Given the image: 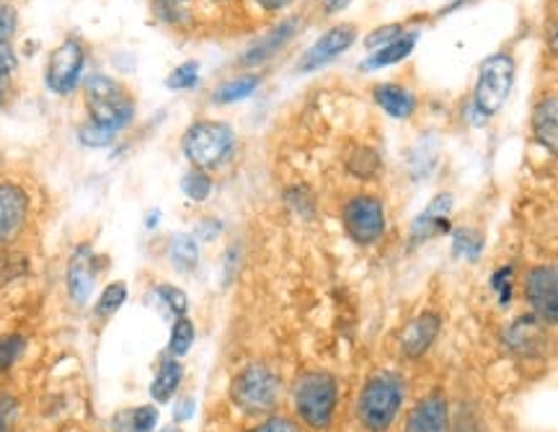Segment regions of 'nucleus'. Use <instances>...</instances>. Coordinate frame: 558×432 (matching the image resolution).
Returning <instances> with one entry per match:
<instances>
[{"label": "nucleus", "mask_w": 558, "mask_h": 432, "mask_svg": "<svg viewBox=\"0 0 558 432\" xmlns=\"http://www.w3.org/2000/svg\"><path fill=\"white\" fill-rule=\"evenodd\" d=\"M0 432H11V407L0 401Z\"/></svg>", "instance_id": "nucleus-40"}, {"label": "nucleus", "mask_w": 558, "mask_h": 432, "mask_svg": "<svg viewBox=\"0 0 558 432\" xmlns=\"http://www.w3.org/2000/svg\"><path fill=\"white\" fill-rule=\"evenodd\" d=\"M450 211H452V197L450 194H437L435 200L416 215L411 223V241L422 243L435 236H442L450 231Z\"/></svg>", "instance_id": "nucleus-14"}, {"label": "nucleus", "mask_w": 558, "mask_h": 432, "mask_svg": "<svg viewBox=\"0 0 558 432\" xmlns=\"http://www.w3.org/2000/svg\"><path fill=\"white\" fill-rule=\"evenodd\" d=\"M83 91H86V107L90 122L120 132L128 128L132 117H135V104H132L128 91H124L114 79H109V75L94 73L86 81Z\"/></svg>", "instance_id": "nucleus-3"}, {"label": "nucleus", "mask_w": 558, "mask_h": 432, "mask_svg": "<svg viewBox=\"0 0 558 432\" xmlns=\"http://www.w3.org/2000/svg\"><path fill=\"white\" fill-rule=\"evenodd\" d=\"M262 79L259 75H239V79L222 83V86L215 91V101L218 104H235L248 99L256 88H259Z\"/></svg>", "instance_id": "nucleus-24"}, {"label": "nucleus", "mask_w": 558, "mask_h": 432, "mask_svg": "<svg viewBox=\"0 0 558 432\" xmlns=\"http://www.w3.org/2000/svg\"><path fill=\"white\" fill-rule=\"evenodd\" d=\"M21 350H24V337H21V334H9V337H0V373L9 371L13 362L19 360Z\"/></svg>", "instance_id": "nucleus-33"}, {"label": "nucleus", "mask_w": 558, "mask_h": 432, "mask_svg": "<svg viewBox=\"0 0 558 432\" xmlns=\"http://www.w3.org/2000/svg\"><path fill=\"white\" fill-rule=\"evenodd\" d=\"M192 412H194V399L190 396V399H184V401H181L179 407H177V422L190 420Z\"/></svg>", "instance_id": "nucleus-38"}, {"label": "nucleus", "mask_w": 558, "mask_h": 432, "mask_svg": "<svg viewBox=\"0 0 558 432\" xmlns=\"http://www.w3.org/2000/svg\"><path fill=\"white\" fill-rule=\"evenodd\" d=\"M279 396V381L262 362L243 368L230 386V399L246 415H264L275 409Z\"/></svg>", "instance_id": "nucleus-6"}, {"label": "nucleus", "mask_w": 558, "mask_h": 432, "mask_svg": "<svg viewBox=\"0 0 558 432\" xmlns=\"http://www.w3.org/2000/svg\"><path fill=\"white\" fill-rule=\"evenodd\" d=\"M339 401L337 379L329 373H305L295 386V409L308 428L326 430Z\"/></svg>", "instance_id": "nucleus-5"}, {"label": "nucleus", "mask_w": 558, "mask_h": 432, "mask_svg": "<svg viewBox=\"0 0 558 432\" xmlns=\"http://www.w3.org/2000/svg\"><path fill=\"white\" fill-rule=\"evenodd\" d=\"M548 47L558 55V21H554V24H550V29H548Z\"/></svg>", "instance_id": "nucleus-42"}, {"label": "nucleus", "mask_w": 558, "mask_h": 432, "mask_svg": "<svg viewBox=\"0 0 558 432\" xmlns=\"http://www.w3.org/2000/svg\"><path fill=\"white\" fill-rule=\"evenodd\" d=\"M153 11L166 24L181 26L190 19V0H153Z\"/></svg>", "instance_id": "nucleus-26"}, {"label": "nucleus", "mask_w": 558, "mask_h": 432, "mask_svg": "<svg viewBox=\"0 0 558 432\" xmlns=\"http://www.w3.org/2000/svg\"><path fill=\"white\" fill-rule=\"evenodd\" d=\"M354 39H357V29H354L352 24H339L333 26L320 37L316 45L311 47L308 52L303 55L298 62V71L300 73H313L318 71V68L329 65L331 60H337L341 52H347L349 47L354 45Z\"/></svg>", "instance_id": "nucleus-10"}, {"label": "nucleus", "mask_w": 558, "mask_h": 432, "mask_svg": "<svg viewBox=\"0 0 558 432\" xmlns=\"http://www.w3.org/2000/svg\"><path fill=\"white\" fill-rule=\"evenodd\" d=\"M543 322L538 316H522L514 319L512 324L507 326L505 343L514 355H522V358H533L543 350V343H546V334H543Z\"/></svg>", "instance_id": "nucleus-16"}, {"label": "nucleus", "mask_w": 558, "mask_h": 432, "mask_svg": "<svg viewBox=\"0 0 558 432\" xmlns=\"http://www.w3.org/2000/svg\"><path fill=\"white\" fill-rule=\"evenodd\" d=\"M403 383L393 373L373 375L362 388L357 417L367 432H388L401 412Z\"/></svg>", "instance_id": "nucleus-1"}, {"label": "nucleus", "mask_w": 558, "mask_h": 432, "mask_svg": "<svg viewBox=\"0 0 558 432\" xmlns=\"http://www.w3.org/2000/svg\"><path fill=\"white\" fill-rule=\"evenodd\" d=\"M344 231L360 247H373L386 233V207L375 194H357L341 211Z\"/></svg>", "instance_id": "nucleus-7"}, {"label": "nucleus", "mask_w": 558, "mask_h": 432, "mask_svg": "<svg viewBox=\"0 0 558 432\" xmlns=\"http://www.w3.org/2000/svg\"><path fill=\"white\" fill-rule=\"evenodd\" d=\"M418 41V32H403L401 37H396L390 45L380 47V50H375L369 55V60H365V71H373V68H386V65H396V62L407 60L411 50H414V45Z\"/></svg>", "instance_id": "nucleus-20"}, {"label": "nucleus", "mask_w": 558, "mask_h": 432, "mask_svg": "<svg viewBox=\"0 0 558 432\" xmlns=\"http://www.w3.org/2000/svg\"><path fill=\"white\" fill-rule=\"evenodd\" d=\"M349 3H352V0H324V11L326 13H339V11H344Z\"/></svg>", "instance_id": "nucleus-41"}, {"label": "nucleus", "mask_w": 558, "mask_h": 432, "mask_svg": "<svg viewBox=\"0 0 558 432\" xmlns=\"http://www.w3.org/2000/svg\"><path fill=\"white\" fill-rule=\"evenodd\" d=\"M163 432H179L177 428H169V430H163Z\"/></svg>", "instance_id": "nucleus-43"}, {"label": "nucleus", "mask_w": 558, "mask_h": 432, "mask_svg": "<svg viewBox=\"0 0 558 432\" xmlns=\"http://www.w3.org/2000/svg\"><path fill=\"white\" fill-rule=\"evenodd\" d=\"M439 329H442V319H439V313L435 311L418 313L414 322H409V326L401 334L403 358L409 360L422 358V355L435 345Z\"/></svg>", "instance_id": "nucleus-13"}, {"label": "nucleus", "mask_w": 558, "mask_h": 432, "mask_svg": "<svg viewBox=\"0 0 558 432\" xmlns=\"http://www.w3.org/2000/svg\"><path fill=\"white\" fill-rule=\"evenodd\" d=\"M373 96L380 104V109L393 120H407L416 109V96L403 86H396V83H383L373 91Z\"/></svg>", "instance_id": "nucleus-18"}, {"label": "nucleus", "mask_w": 558, "mask_h": 432, "mask_svg": "<svg viewBox=\"0 0 558 432\" xmlns=\"http://www.w3.org/2000/svg\"><path fill=\"white\" fill-rule=\"evenodd\" d=\"M158 424L156 407L124 409L114 417V432H150Z\"/></svg>", "instance_id": "nucleus-22"}, {"label": "nucleus", "mask_w": 558, "mask_h": 432, "mask_svg": "<svg viewBox=\"0 0 558 432\" xmlns=\"http://www.w3.org/2000/svg\"><path fill=\"white\" fill-rule=\"evenodd\" d=\"M83 45L78 39H65L58 50L52 52L50 62H47V86H50L54 94L68 96L78 88L81 73H83Z\"/></svg>", "instance_id": "nucleus-9"}, {"label": "nucleus", "mask_w": 558, "mask_h": 432, "mask_svg": "<svg viewBox=\"0 0 558 432\" xmlns=\"http://www.w3.org/2000/svg\"><path fill=\"white\" fill-rule=\"evenodd\" d=\"M514 86V60L512 55L497 52L486 58L478 68L476 88H473V115H481V120L499 115L509 99V91Z\"/></svg>", "instance_id": "nucleus-4"}, {"label": "nucleus", "mask_w": 558, "mask_h": 432, "mask_svg": "<svg viewBox=\"0 0 558 432\" xmlns=\"http://www.w3.org/2000/svg\"><path fill=\"white\" fill-rule=\"evenodd\" d=\"M181 379H184V368H181V362L163 360V365H160L156 381H153V386H150L153 399H156L158 404L171 401L173 394L179 392Z\"/></svg>", "instance_id": "nucleus-21"}, {"label": "nucleus", "mask_w": 558, "mask_h": 432, "mask_svg": "<svg viewBox=\"0 0 558 432\" xmlns=\"http://www.w3.org/2000/svg\"><path fill=\"white\" fill-rule=\"evenodd\" d=\"M481 249H484V239L481 233L471 231V228H460L452 236V256H469V260H478Z\"/></svg>", "instance_id": "nucleus-27"}, {"label": "nucleus", "mask_w": 558, "mask_h": 432, "mask_svg": "<svg viewBox=\"0 0 558 432\" xmlns=\"http://www.w3.org/2000/svg\"><path fill=\"white\" fill-rule=\"evenodd\" d=\"M248 432H300V428L292 420H288V417H271V420L262 422L259 428Z\"/></svg>", "instance_id": "nucleus-36"}, {"label": "nucleus", "mask_w": 558, "mask_h": 432, "mask_svg": "<svg viewBox=\"0 0 558 432\" xmlns=\"http://www.w3.org/2000/svg\"><path fill=\"white\" fill-rule=\"evenodd\" d=\"M525 298L543 324H558V264H541L525 277Z\"/></svg>", "instance_id": "nucleus-8"}, {"label": "nucleus", "mask_w": 558, "mask_h": 432, "mask_svg": "<svg viewBox=\"0 0 558 432\" xmlns=\"http://www.w3.org/2000/svg\"><path fill=\"white\" fill-rule=\"evenodd\" d=\"M407 432H450V409L442 394H429L411 409Z\"/></svg>", "instance_id": "nucleus-15"}, {"label": "nucleus", "mask_w": 558, "mask_h": 432, "mask_svg": "<svg viewBox=\"0 0 558 432\" xmlns=\"http://www.w3.org/2000/svg\"><path fill=\"white\" fill-rule=\"evenodd\" d=\"M181 148H184V156L190 158L194 169H218V166H222L230 156H233L235 132L226 122H194L192 128L186 130Z\"/></svg>", "instance_id": "nucleus-2"}, {"label": "nucleus", "mask_w": 558, "mask_h": 432, "mask_svg": "<svg viewBox=\"0 0 558 432\" xmlns=\"http://www.w3.org/2000/svg\"><path fill=\"white\" fill-rule=\"evenodd\" d=\"M156 292H158L160 303H163L166 309H169V313H173V316H177V319L186 316V305H190V303H186L184 290L173 288V285H160Z\"/></svg>", "instance_id": "nucleus-32"}, {"label": "nucleus", "mask_w": 558, "mask_h": 432, "mask_svg": "<svg viewBox=\"0 0 558 432\" xmlns=\"http://www.w3.org/2000/svg\"><path fill=\"white\" fill-rule=\"evenodd\" d=\"M16 32V11L11 5H0V41H9Z\"/></svg>", "instance_id": "nucleus-37"}, {"label": "nucleus", "mask_w": 558, "mask_h": 432, "mask_svg": "<svg viewBox=\"0 0 558 432\" xmlns=\"http://www.w3.org/2000/svg\"><path fill=\"white\" fill-rule=\"evenodd\" d=\"M117 132L104 128V124H96V122H86L83 128L78 130V141L86 145V148H107V145L114 143Z\"/></svg>", "instance_id": "nucleus-29"}, {"label": "nucleus", "mask_w": 558, "mask_h": 432, "mask_svg": "<svg viewBox=\"0 0 558 432\" xmlns=\"http://www.w3.org/2000/svg\"><path fill=\"white\" fill-rule=\"evenodd\" d=\"M401 26H386V29H378L375 34H369L367 37V47L369 50H380V47H386V45H390V41H393L396 37H401Z\"/></svg>", "instance_id": "nucleus-35"}, {"label": "nucleus", "mask_w": 558, "mask_h": 432, "mask_svg": "<svg viewBox=\"0 0 558 432\" xmlns=\"http://www.w3.org/2000/svg\"><path fill=\"white\" fill-rule=\"evenodd\" d=\"M96 280V256L88 243H81L68 262V292L73 303H88Z\"/></svg>", "instance_id": "nucleus-12"}, {"label": "nucleus", "mask_w": 558, "mask_h": 432, "mask_svg": "<svg viewBox=\"0 0 558 432\" xmlns=\"http://www.w3.org/2000/svg\"><path fill=\"white\" fill-rule=\"evenodd\" d=\"M192 343H194V324L186 316L177 319V324H173V329H171V343H169L171 355L181 358V355H186L192 350Z\"/></svg>", "instance_id": "nucleus-30"}, {"label": "nucleus", "mask_w": 558, "mask_h": 432, "mask_svg": "<svg viewBox=\"0 0 558 432\" xmlns=\"http://www.w3.org/2000/svg\"><path fill=\"white\" fill-rule=\"evenodd\" d=\"M124 301H128V285L124 283H111L104 288L99 303H96V316H111L114 311H120Z\"/></svg>", "instance_id": "nucleus-28"}, {"label": "nucleus", "mask_w": 558, "mask_h": 432, "mask_svg": "<svg viewBox=\"0 0 558 432\" xmlns=\"http://www.w3.org/2000/svg\"><path fill=\"white\" fill-rule=\"evenodd\" d=\"M169 256L173 269L179 272H192L199 262V247L194 241V236H173L171 247H169Z\"/></svg>", "instance_id": "nucleus-23"}, {"label": "nucleus", "mask_w": 558, "mask_h": 432, "mask_svg": "<svg viewBox=\"0 0 558 432\" xmlns=\"http://www.w3.org/2000/svg\"><path fill=\"white\" fill-rule=\"evenodd\" d=\"M295 32H298V19L282 21V24H277L269 34H264V37L256 41V45H251L248 50L241 55L239 62H241V65H246V68L248 65H262V62L275 58V55L282 50V47L288 45L292 37H295Z\"/></svg>", "instance_id": "nucleus-17"}, {"label": "nucleus", "mask_w": 558, "mask_h": 432, "mask_svg": "<svg viewBox=\"0 0 558 432\" xmlns=\"http://www.w3.org/2000/svg\"><path fill=\"white\" fill-rule=\"evenodd\" d=\"M533 132L541 145H546L548 151L558 153V99L556 96H548V99H543L538 107H535Z\"/></svg>", "instance_id": "nucleus-19"}, {"label": "nucleus", "mask_w": 558, "mask_h": 432, "mask_svg": "<svg viewBox=\"0 0 558 432\" xmlns=\"http://www.w3.org/2000/svg\"><path fill=\"white\" fill-rule=\"evenodd\" d=\"M494 290H497L499 301L509 303L512 298V267H501L499 272H494Z\"/></svg>", "instance_id": "nucleus-34"}, {"label": "nucleus", "mask_w": 558, "mask_h": 432, "mask_svg": "<svg viewBox=\"0 0 558 432\" xmlns=\"http://www.w3.org/2000/svg\"><path fill=\"white\" fill-rule=\"evenodd\" d=\"M181 192H184L192 202H205L209 194H213V179H209L207 171L202 169L186 171L184 179H181Z\"/></svg>", "instance_id": "nucleus-25"}, {"label": "nucleus", "mask_w": 558, "mask_h": 432, "mask_svg": "<svg viewBox=\"0 0 558 432\" xmlns=\"http://www.w3.org/2000/svg\"><path fill=\"white\" fill-rule=\"evenodd\" d=\"M197 79H199V65H197V62H184V65H179L177 71L169 75L166 86L173 88V91L194 88V86H197Z\"/></svg>", "instance_id": "nucleus-31"}, {"label": "nucleus", "mask_w": 558, "mask_h": 432, "mask_svg": "<svg viewBox=\"0 0 558 432\" xmlns=\"http://www.w3.org/2000/svg\"><path fill=\"white\" fill-rule=\"evenodd\" d=\"M256 3H259L264 11H282L288 9L292 0H256Z\"/></svg>", "instance_id": "nucleus-39"}, {"label": "nucleus", "mask_w": 558, "mask_h": 432, "mask_svg": "<svg viewBox=\"0 0 558 432\" xmlns=\"http://www.w3.org/2000/svg\"><path fill=\"white\" fill-rule=\"evenodd\" d=\"M29 218V194L19 184H0V247L19 239Z\"/></svg>", "instance_id": "nucleus-11"}, {"label": "nucleus", "mask_w": 558, "mask_h": 432, "mask_svg": "<svg viewBox=\"0 0 558 432\" xmlns=\"http://www.w3.org/2000/svg\"><path fill=\"white\" fill-rule=\"evenodd\" d=\"M215 3H222V0H215Z\"/></svg>", "instance_id": "nucleus-44"}]
</instances>
